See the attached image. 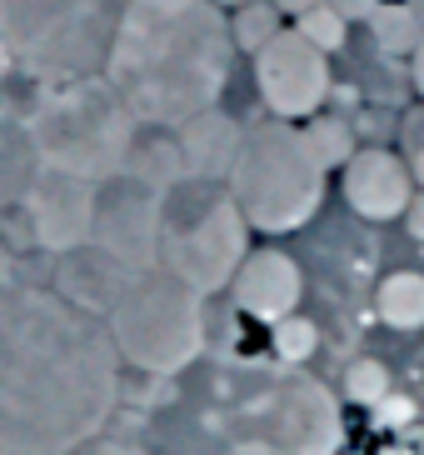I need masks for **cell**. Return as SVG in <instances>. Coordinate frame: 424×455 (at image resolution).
I'll return each instance as SVG.
<instances>
[{
  "label": "cell",
  "instance_id": "1",
  "mask_svg": "<svg viewBox=\"0 0 424 455\" xmlns=\"http://www.w3.org/2000/svg\"><path fill=\"white\" fill-rule=\"evenodd\" d=\"M120 350L100 315L55 291H0V455H75L120 405Z\"/></svg>",
  "mask_w": 424,
  "mask_h": 455
},
{
  "label": "cell",
  "instance_id": "2",
  "mask_svg": "<svg viewBox=\"0 0 424 455\" xmlns=\"http://www.w3.org/2000/svg\"><path fill=\"white\" fill-rule=\"evenodd\" d=\"M230 15L210 0H125L106 81L140 125H185L220 106L230 81Z\"/></svg>",
  "mask_w": 424,
  "mask_h": 455
},
{
  "label": "cell",
  "instance_id": "3",
  "mask_svg": "<svg viewBox=\"0 0 424 455\" xmlns=\"http://www.w3.org/2000/svg\"><path fill=\"white\" fill-rule=\"evenodd\" d=\"M220 435L239 455H334L340 445V405L315 375L275 365V371H215L195 395Z\"/></svg>",
  "mask_w": 424,
  "mask_h": 455
},
{
  "label": "cell",
  "instance_id": "4",
  "mask_svg": "<svg viewBox=\"0 0 424 455\" xmlns=\"http://www.w3.org/2000/svg\"><path fill=\"white\" fill-rule=\"evenodd\" d=\"M125 0H0V45L40 85L106 76Z\"/></svg>",
  "mask_w": 424,
  "mask_h": 455
},
{
  "label": "cell",
  "instance_id": "5",
  "mask_svg": "<svg viewBox=\"0 0 424 455\" xmlns=\"http://www.w3.org/2000/svg\"><path fill=\"white\" fill-rule=\"evenodd\" d=\"M225 186L250 230L290 235V230H305L325 201V165L300 125L270 116L245 131Z\"/></svg>",
  "mask_w": 424,
  "mask_h": 455
},
{
  "label": "cell",
  "instance_id": "6",
  "mask_svg": "<svg viewBox=\"0 0 424 455\" xmlns=\"http://www.w3.org/2000/svg\"><path fill=\"white\" fill-rule=\"evenodd\" d=\"M26 131L35 140L40 165L85 175L100 186V180L125 171L140 121L130 116V106L115 95L106 76H90V81L51 85L35 100Z\"/></svg>",
  "mask_w": 424,
  "mask_h": 455
},
{
  "label": "cell",
  "instance_id": "7",
  "mask_svg": "<svg viewBox=\"0 0 424 455\" xmlns=\"http://www.w3.org/2000/svg\"><path fill=\"white\" fill-rule=\"evenodd\" d=\"M250 255V220L239 215L225 180H180L165 190L160 226V270L190 291L215 295L235 281L239 260Z\"/></svg>",
  "mask_w": 424,
  "mask_h": 455
},
{
  "label": "cell",
  "instance_id": "8",
  "mask_svg": "<svg viewBox=\"0 0 424 455\" xmlns=\"http://www.w3.org/2000/svg\"><path fill=\"white\" fill-rule=\"evenodd\" d=\"M120 361L145 375H180L205 355V295L170 270H145L106 315Z\"/></svg>",
  "mask_w": 424,
  "mask_h": 455
},
{
  "label": "cell",
  "instance_id": "9",
  "mask_svg": "<svg viewBox=\"0 0 424 455\" xmlns=\"http://www.w3.org/2000/svg\"><path fill=\"white\" fill-rule=\"evenodd\" d=\"M255 85H260V100L275 121H310L325 110L334 91L330 76V55L310 45L294 26H279L260 51H255Z\"/></svg>",
  "mask_w": 424,
  "mask_h": 455
},
{
  "label": "cell",
  "instance_id": "10",
  "mask_svg": "<svg viewBox=\"0 0 424 455\" xmlns=\"http://www.w3.org/2000/svg\"><path fill=\"white\" fill-rule=\"evenodd\" d=\"M160 226H165V190L145 186L125 171L100 180L90 245L115 255L125 270L145 275V270H160Z\"/></svg>",
  "mask_w": 424,
  "mask_h": 455
},
{
  "label": "cell",
  "instance_id": "11",
  "mask_svg": "<svg viewBox=\"0 0 424 455\" xmlns=\"http://www.w3.org/2000/svg\"><path fill=\"white\" fill-rule=\"evenodd\" d=\"M95 196H100L95 180L55 171V165H40L26 190V201H20L26 205V220H30V241L55 255L85 245L95 230Z\"/></svg>",
  "mask_w": 424,
  "mask_h": 455
},
{
  "label": "cell",
  "instance_id": "12",
  "mask_svg": "<svg viewBox=\"0 0 424 455\" xmlns=\"http://www.w3.org/2000/svg\"><path fill=\"white\" fill-rule=\"evenodd\" d=\"M414 201V175L410 161H399L395 150L385 146H370V150H355L345 161V205L359 215V220H399Z\"/></svg>",
  "mask_w": 424,
  "mask_h": 455
},
{
  "label": "cell",
  "instance_id": "13",
  "mask_svg": "<svg viewBox=\"0 0 424 455\" xmlns=\"http://www.w3.org/2000/svg\"><path fill=\"white\" fill-rule=\"evenodd\" d=\"M230 291H235V306L245 315L275 325L300 310V300H305V270L285 251H250L239 260Z\"/></svg>",
  "mask_w": 424,
  "mask_h": 455
},
{
  "label": "cell",
  "instance_id": "14",
  "mask_svg": "<svg viewBox=\"0 0 424 455\" xmlns=\"http://www.w3.org/2000/svg\"><path fill=\"white\" fill-rule=\"evenodd\" d=\"M130 281H135V270H125L115 255H106L100 245L85 241V245H75V251L60 255V270H55V295H66L75 310H85V315H100V321H106Z\"/></svg>",
  "mask_w": 424,
  "mask_h": 455
},
{
  "label": "cell",
  "instance_id": "15",
  "mask_svg": "<svg viewBox=\"0 0 424 455\" xmlns=\"http://www.w3.org/2000/svg\"><path fill=\"white\" fill-rule=\"evenodd\" d=\"M239 140H245V131H239L220 106L190 116L185 125H175V146L185 156L190 180H225L235 156H239Z\"/></svg>",
  "mask_w": 424,
  "mask_h": 455
},
{
  "label": "cell",
  "instance_id": "16",
  "mask_svg": "<svg viewBox=\"0 0 424 455\" xmlns=\"http://www.w3.org/2000/svg\"><path fill=\"white\" fill-rule=\"evenodd\" d=\"M374 315L389 331H420L424 325V270H389L374 285Z\"/></svg>",
  "mask_w": 424,
  "mask_h": 455
},
{
  "label": "cell",
  "instance_id": "17",
  "mask_svg": "<svg viewBox=\"0 0 424 455\" xmlns=\"http://www.w3.org/2000/svg\"><path fill=\"white\" fill-rule=\"evenodd\" d=\"M125 175H135V180H145V186H155V190H175L180 180H190L185 156H180V146H175V135H145V140L135 135Z\"/></svg>",
  "mask_w": 424,
  "mask_h": 455
},
{
  "label": "cell",
  "instance_id": "18",
  "mask_svg": "<svg viewBox=\"0 0 424 455\" xmlns=\"http://www.w3.org/2000/svg\"><path fill=\"white\" fill-rule=\"evenodd\" d=\"M35 171H40V156H35L30 131H20V125H0V205L26 201Z\"/></svg>",
  "mask_w": 424,
  "mask_h": 455
},
{
  "label": "cell",
  "instance_id": "19",
  "mask_svg": "<svg viewBox=\"0 0 424 455\" xmlns=\"http://www.w3.org/2000/svg\"><path fill=\"white\" fill-rule=\"evenodd\" d=\"M315 346H319V331H315V321H305V315H300V310L270 325V350H275V365L300 371V365L315 355Z\"/></svg>",
  "mask_w": 424,
  "mask_h": 455
},
{
  "label": "cell",
  "instance_id": "20",
  "mask_svg": "<svg viewBox=\"0 0 424 455\" xmlns=\"http://www.w3.org/2000/svg\"><path fill=\"white\" fill-rule=\"evenodd\" d=\"M305 135H310V150L319 156L325 171H334V165H345L355 156V135H349L345 121H334V116H310Z\"/></svg>",
  "mask_w": 424,
  "mask_h": 455
},
{
  "label": "cell",
  "instance_id": "21",
  "mask_svg": "<svg viewBox=\"0 0 424 455\" xmlns=\"http://www.w3.org/2000/svg\"><path fill=\"white\" fill-rule=\"evenodd\" d=\"M294 30L305 36L310 45H319L325 55H334L340 45H345V36H349V20L340 11H334L330 0L325 5H315V11H305V15H294Z\"/></svg>",
  "mask_w": 424,
  "mask_h": 455
},
{
  "label": "cell",
  "instance_id": "22",
  "mask_svg": "<svg viewBox=\"0 0 424 455\" xmlns=\"http://www.w3.org/2000/svg\"><path fill=\"white\" fill-rule=\"evenodd\" d=\"M345 401H355V405L389 401V371H385V361H374V355L349 361V371H345Z\"/></svg>",
  "mask_w": 424,
  "mask_h": 455
},
{
  "label": "cell",
  "instance_id": "23",
  "mask_svg": "<svg viewBox=\"0 0 424 455\" xmlns=\"http://www.w3.org/2000/svg\"><path fill=\"white\" fill-rule=\"evenodd\" d=\"M279 30V15H275V5H260V0H250V5H239V15H235V26H230V36H235V45H245V51H260V45L270 41Z\"/></svg>",
  "mask_w": 424,
  "mask_h": 455
},
{
  "label": "cell",
  "instance_id": "24",
  "mask_svg": "<svg viewBox=\"0 0 424 455\" xmlns=\"http://www.w3.org/2000/svg\"><path fill=\"white\" fill-rule=\"evenodd\" d=\"M404 146H410V175L424 186V110L410 116V125H404Z\"/></svg>",
  "mask_w": 424,
  "mask_h": 455
},
{
  "label": "cell",
  "instance_id": "25",
  "mask_svg": "<svg viewBox=\"0 0 424 455\" xmlns=\"http://www.w3.org/2000/svg\"><path fill=\"white\" fill-rule=\"evenodd\" d=\"M75 455H145V451H140L135 441H120V435H106V430H100V435H95V441H85Z\"/></svg>",
  "mask_w": 424,
  "mask_h": 455
},
{
  "label": "cell",
  "instance_id": "26",
  "mask_svg": "<svg viewBox=\"0 0 424 455\" xmlns=\"http://www.w3.org/2000/svg\"><path fill=\"white\" fill-rule=\"evenodd\" d=\"M404 226H410L414 241H424V196H414V201H410V211H404Z\"/></svg>",
  "mask_w": 424,
  "mask_h": 455
},
{
  "label": "cell",
  "instance_id": "27",
  "mask_svg": "<svg viewBox=\"0 0 424 455\" xmlns=\"http://www.w3.org/2000/svg\"><path fill=\"white\" fill-rule=\"evenodd\" d=\"M315 5H325V0H275V11H290V15H305Z\"/></svg>",
  "mask_w": 424,
  "mask_h": 455
},
{
  "label": "cell",
  "instance_id": "28",
  "mask_svg": "<svg viewBox=\"0 0 424 455\" xmlns=\"http://www.w3.org/2000/svg\"><path fill=\"white\" fill-rule=\"evenodd\" d=\"M11 275H15V260H11V251H5V241H0V291H5V285H15Z\"/></svg>",
  "mask_w": 424,
  "mask_h": 455
},
{
  "label": "cell",
  "instance_id": "29",
  "mask_svg": "<svg viewBox=\"0 0 424 455\" xmlns=\"http://www.w3.org/2000/svg\"><path fill=\"white\" fill-rule=\"evenodd\" d=\"M414 85H420V95H424V41L414 45Z\"/></svg>",
  "mask_w": 424,
  "mask_h": 455
},
{
  "label": "cell",
  "instance_id": "30",
  "mask_svg": "<svg viewBox=\"0 0 424 455\" xmlns=\"http://www.w3.org/2000/svg\"><path fill=\"white\" fill-rule=\"evenodd\" d=\"M210 5H220V11H239V5H250V0H210Z\"/></svg>",
  "mask_w": 424,
  "mask_h": 455
}]
</instances>
